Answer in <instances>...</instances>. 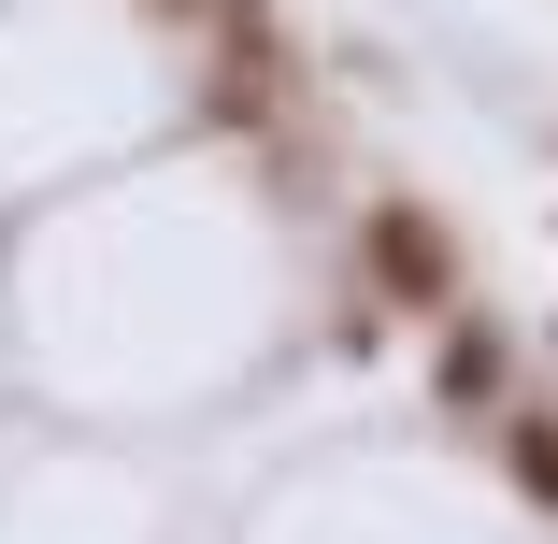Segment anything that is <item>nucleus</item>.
Wrapping results in <instances>:
<instances>
[{"label":"nucleus","mask_w":558,"mask_h":544,"mask_svg":"<svg viewBox=\"0 0 558 544\" xmlns=\"http://www.w3.org/2000/svg\"><path fill=\"white\" fill-rule=\"evenodd\" d=\"M373 273H387L401 301H444V244L415 230V215H373Z\"/></svg>","instance_id":"1"},{"label":"nucleus","mask_w":558,"mask_h":544,"mask_svg":"<svg viewBox=\"0 0 558 544\" xmlns=\"http://www.w3.org/2000/svg\"><path fill=\"white\" fill-rule=\"evenodd\" d=\"M515 473H530V487H558V430H515Z\"/></svg>","instance_id":"2"}]
</instances>
